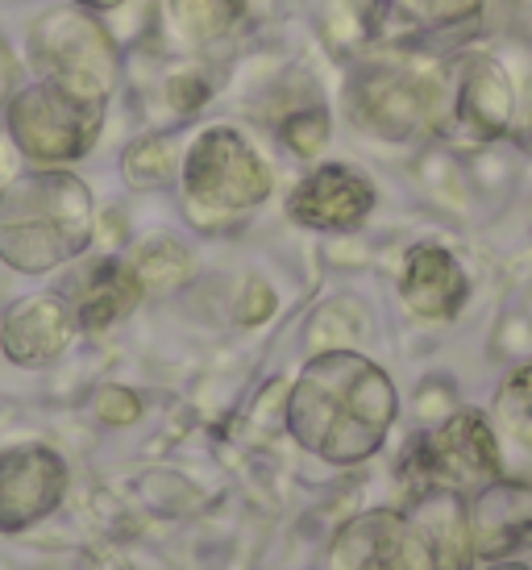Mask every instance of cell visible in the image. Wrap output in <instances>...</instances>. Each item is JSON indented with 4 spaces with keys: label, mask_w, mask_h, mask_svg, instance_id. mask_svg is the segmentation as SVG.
Instances as JSON below:
<instances>
[{
    "label": "cell",
    "mask_w": 532,
    "mask_h": 570,
    "mask_svg": "<svg viewBox=\"0 0 532 570\" xmlns=\"http://www.w3.org/2000/svg\"><path fill=\"white\" fill-rule=\"evenodd\" d=\"M283 416L292 442L313 459L358 466L387 442L400 416V392L375 358L358 350H321L299 366Z\"/></svg>",
    "instance_id": "6da1fadb"
},
{
    "label": "cell",
    "mask_w": 532,
    "mask_h": 570,
    "mask_svg": "<svg viewBox=\"0 0 532 570\" xmlns=\"http://www.w3.org/2000/svg\"><path fill=\"white\" fill-rule=\"evenodd\" d=\"M96 238V200L71 167H33L0 191V263L21 275H47Z\"/></svg>",
    "instance_id": "7a4b0ae2"
},
{
    "label": "cell",
    "mask_w": 532,
    "mask_h": 570,
    "mask_svg": "<svg viewBox=\"0 0 532 570\" xmlns=\"http://www.w3.org/2000/svg\"><path fill=\"white\" fill-rule=\"evenodd\" d=\"M345 117L378 142H407L450 117V76L404 55H371L345 80Z\"/></svg>",
    "instance_id": "3957f363"
},
{
    "label": "cell",
    "mask_w": 532,
    "mask_h": 570,
    "mask_svg": "<svg viewBox=\"0 0 532 570\" xmlns=\"http://www.w3.org/2000/svg\"><path fill=\"white\" fill-rule=\"evenodd\" d=\"M179 191L196 225L237 222L266 205V196L275 191V171L242 129L217 121L191 134L184 146Z\"/></svg>",
    "instance_id": "277c9868"
},
{
    "label": "cell",
    "mask_w": 532,
    "mask_h": 570,
    "mask_svg": "<svg viewBox=\"0 0 532 570\" xmlns=\"http://www.w3.org/2000/svg\"><path fill=\"white\" fill-rule=\"evenodd\" d=\"M26 59L33 67V80L55 83L88 105H109L121 88L117 38L92 9L79 4H55L33 17L26 33Z\"/></svg>",
    "instance_id": "5b68a950"
},
{
    "label": "cell",
    "mask_w": 532,
    "mask_h": 570,
    "mask_svg": "<svg viewBox=\"0 0 532 570\" xmlns=\"http://www.w3.org/2000/svg\"><path fill=\"white\" fill-rule=\"evenodd\" d=\"M4 129L33 167H76L105 134V105L76 100L47 80H30L9 96Z\"/></svg>",
    "instance_id": "8992f818"
},
{
    "label": "cell",
    "mask_w": 532,
    "mask_h": 570,
    "mask_svg": "<svg viewBox=\"0 0 532 570\" xmlns=\"http://www.w3.org/2000/svg\"><path fill=\"white\" fill-rule=\"evenodd\" d=\"M407 475L416 491H450L462 500L491 488L503 479L500 433L491 416L479 409H457L454 416L421 433L407 454Z\"/></svg>",
    "instance_id": "52a82bcc"
},
{
    "label": "cell",
    "mask_w": 532,
    "mask_h": 570,
    "mask_svg": "<svg viewBox=\"0 0 532 570\" xmlns=\"http://www.w3.org/2000/svg\"><path fill=\"white\" fill-rule=\"evenodd\" d=\"M325 570H437V558L407 512L371 508L333 533Z\"/></svg>",
    "instance_id": "ba28073f"
},
{
    "label": "cell",
    "mask_w": 532,
    "mask_h": 570,
    "mask_svg": "<svg viewBox=\"0 0 532 570\" xmlns=\"http://www.w3.org/2000/svg\"><path fill=\"white\" fill-rule=\"evenodd\" d=\"M450 121L474 142H500L516 134L520 80L516 67L500 55H466L450 71Z\"/></svg>",
    "instance_id": "9c48e42d"
},
{
    "label": "cell",
    "mask_w": 532,
    "mask_h": 570,
    "mask_svg": "<svg viewBox=\"0 0 532 570\" xmlns=\"http://www.w3.org/2000/svg\"><path fill=\"white\" fill-rule=\"evenodd\" d=\"M67 462L42 442H21L0 450V533H21L47 521L67 500Z\"/></svg>",
    "instance_id": "30bf717a"
},
{
    "label": "cell",
    "mask_w": 532,
    "mask_h": 570,
    "mask_svg": "<svg viewBox=\"0 0 532 570\" xmlns=\"http://www.w3.org/2000/svg\"><path fill=\"white\" fill-rule=\"evenodd\" d=\"M375 179L354 163H321L287 196V217L316 234H354L375 213Z\"/></svg>",
    "instance_id": "8fae6325"
},
{
    "label": "cell",
    "mask_w": 532,
    "mask_h": 570,
    "mask_svg": "<svg viewBox=\"0 0 532 570\" xmlns=\"http://www.w3.org/2000/svg\"><path fill=\"white\" fill-rule=\"evenodd\" d=\"M400 301L424 325H445L470 301L466 267L457 263L454 250H445L437 242H416L400 267Z\"/></svg>",
    "instance_id": "7c38bea8"
},
{
    "label": "cell",
    "mask_w": 532,
    "mask_h": 570,
    "mask_svg": "<svg viewBox=\"0 0 532 570\" xmlns=\"http://www.w3.org/2000/svg\"><path fill=\"white\" fill-rule=\"evenodd\" d=\"M71 337H76V317L63 296H50V292L21 296L0 321V354L26 371L59 363Z\"/></svg>",
    "instance_id": "4fadbf2b"
},
{
    "label": "cell",
    "mask_w": 532,
    "mask_h": 570,
    "mask_svg": "<svg viewBox=\"0 0 532 570\" xmlns=\"http://www.w3.org/2000/svg\"><path fill=\"white\" fill-rule=\"evenodd\" d=\"M141 296H146V284H141L138 267L121 254H109V258H100L79 275L76 287H71V301L67 296L63 301L76 317V330L105 333L117 321H126L141 304Z\"/></svg>",
    "instance_id": "5bb4252c"
},
{
    "label": "cell",
    "mask_w": 532,
    "mask_h": 570,
    "mask_svg": "<svg viewBox=\"0 0 532 570\" xmlns=\"http://www.w3.org/2000/svg\"><path fill=\"white\" fill-rule=\"evenodd\" d=\"M474 554L503 558L532 538V488L516 479H495L466 500Z\"/></svg>",
    "instance_id": "9a60e30c"
},
{
    "label": "cell",
    "mask_w": 532,
    "mask_h": 570,
    "mask_svg": "<svg viewBox=\"0 0 532 570\" xmlns=\"http://www.w3.org/2000/svg\"><path fill=\"white\" fill-rule=\"evenodd\" d=\"M421 524L424 541L433 546L437 570H470L474 562V541H470L466 500L450 491H416V504L407 512Z\"/></svg>",
    "instance_id": "2e32d148"
},
{
    "label": "cell",
    "mask_w": 532,
    "mask_h": 570,
    "mask_svg": "<svg viewBox=\"0 0 532 570\" xmlns=\"http://www.w3.org/2000/svg\"><path fill=\"white\" fill-rule=\"evenodd\" d=\"M162 21L175 42L200 50L225 42L246 21V0H162Z\"/></svg>",
    "instance_id": "e0dca14e"
},
{
    "label": "cell",
    "mask_w": 532,
    "mask_h": 570,
    "mask_svg": "<svg viewBox=\"0 0 532 570\" xmlns=\"http://www.w3.org/2000/svg\"><path fill=\"white\" fill-rule=\"evenodd\" d=\"M179 159H184L179 134H175V129H158V134H146V138L126 146V155H121V175H126L129 188L150 191V188L171 184L175 175H179Z\"/></svg>",
    "instance_id": "ac0fdd59"
},
{
    "label": "cell",
    "mask_w": 532,
    "mask_h": 570,
    "mask_svg": "<svg viewBox=\"0 0 532 570\" xmlns=\"http://www.w3.org/2000/svg\"><path fill=\"white\" fill-rule=\"evenodd\" d=\"M129 263L138 267L146 292H175L191 279V250L171 234H150L141 238L129 254Z\"/></svg>",
    "instance_id": "d6986e66"
},
{
    "label": "cell",
    "mask_w": 532,
    "mask_h": 570,
    "mask_svg": "<svg viewBox=\"0 0 532 570\" xmlns=\"http://www.w3.org/2000/svg\"><path fill=\"white\" fill-rule=\"evenodd\" d=\"M495 425L512 445L532 454V358L520 363L495 392Z\"/></svg>",
    "instance_id": "ffe728a7"
},
{
    "label": "cell",
    "mask_w": 532,
    "mask_h": 570,
    "mask_svg": "<svg viewBox=\"0 0 532 570\" xmlns=\"http://www.w3.org/2000/svg\"><path fill=\"white\" fill-rule=\"evenodd\" d=\"M486 4L491 0H387V9L400 21H407L412 30H428V33L462 30V26L483 17Z\"/></svg>",
    "instance_id": "44dd1931"
},
{
    "label": "cell",
    "mask_w": 532,
    "mask_h": 570,
    "mask_svg": "<svg viewBox=\"0 0 532 570\" xmlns=\"http://www.w3.org/2000/svg\"><path fill=\"white\" fill-rule=\"evenodd\" d=\"M279 138L292 155H299V159H316L333 138L329 109H325V105H304V109L287 112L279 126Z\"/></svg>",
    "instance_id": "7402d4cb"
},
{
    "label": "cell",
    "mask_w": 532,
    "mask_h": 570,
    "mask_svg": "<svg viewBox=\"0 0 532 570\" xmlns=\"http://www.w3.org/2000/svg\"><path fill=\"white\" fill-rule=\"evenodd\" d=\"M208 96H213V83H208V76H200L196 67L171 76V83H167V105H171L179 117H191L200 105H208Z\"/></svg>",
    "instance_id": "603a6c76"
},
{
    "label": "cell",
    "mask_w": 532,
    "mask_h": 570,
    "mask_svg": "<svg viewBox=\"0 0 532 570\" xmlns=\"http://www.w3.org/2000/svg\"><path fill=\"white\" fill-rule=\"evenodd\" d=\"M138 396L126 392V387H105L100 396H96V416L100 421H109V425H129V421H138Z\"/></svg>",
    "instance_id": "cb8c5ba5"
},
{
    "label": "cell",
    "mask_w": 532,
    "mask_h": 570,
    "mask_svg": "<svg viewBox=\"0 0 532 570\" xmlns=\"http://www.w3.org/2000/svg\"><path fill=\"white\" fill-rule=\"evenodd\" d=\"M17 88H21V63H17L9 38L0 33V109L9 105V96H13Z\"/></svg>",
    "instance_id": "d4e9b609"
},
{
    "label": "cell",
    "mask_w": 532,
    "mask_h": 570,
    "mask_svg": "<svg viewBox=\"0 0 532 570\" xmlns=\"http://www.w3.org/2000/svg\"><path fill=\"white\" fill-rule=\"evenodd\" d=\"M17 175H21V150L13 146V138H9V129L0 126V191L13 184Z\"/></svg>",
    "instance_id": "484cf974"
},
{
    "label": "cell",
    "mask_w": 532,
    "mask_h": 570,
    "mask_svg": "<svg viewBox=\"0 0 532 570\" xmlns=\"http://www.w3.org/2000/svg\"><path fill=\"white\" fill-rule=\"evenodd\" d=\"M299 0H246V21H279Z\"/></svg>",
    "instance_id": "4316f807"
},
{
    "label": "cell",
    "mask_w": 532,
    "mask_h": 570,
    "mask_svg": "<svg viewBox=\"0 0 532 570\" xmlns=\"http://www.w3.org/2000/svg\"><path fill=\"white\" fill-rule=\"evenodd\" d=\"M67 4H79V9H92V13H109V9H121L126 0H67Z\"/></svg>",
    "instance_id": "83f0119b"
},
{
    "label": "cell",
    "mask_w": 532,
    "mask_h": 570,
    "mask_svg": "<svg viewBox=\"0 0 532 570\" xmlns=\"http://www.w3.org/2000/svg\"><path fill=\"white\" fill-rule=\"evenodd\" d=\"M486 570H532V567H524V562H495V567H486Z\"/></svg>",
    "instance_id": "f1b7e54d"
}]
</instances>
